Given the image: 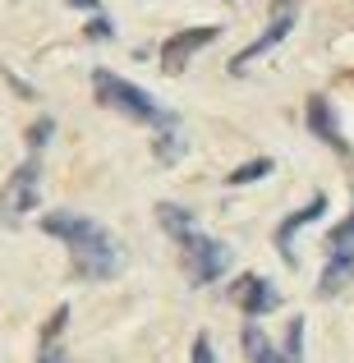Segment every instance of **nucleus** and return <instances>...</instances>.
Segmentation results:
<instances>
[{
    "label": "nucleus",
    "mask_w": 354,
    "mask_h": 363,
    "mask_svg": "<svg viewBox=\"0 0 354 363\" xmlns=\"http://www.w3.org/2000/svg\"><path fill=\"white\" fill-rule=\"evenodd\" d=\"M42 230L55 235L74 257V272L83 281H111V276L124 267V253L120 244L111 240L106 225H97L92 216H79V212H51L42 216Z\"/></svg>",
    "instance_id": "1"
},
{
    "label": "nucleus",
    "mask_w": 354,
    "mask_h": 363,
    "mask_svg": "<svg viewBox=\"0 0 354 363\" xmlns=\"http://www.w3.org/2000/svg\"><path fill=\"white\" fill-rule=\"evenodd\" d=\"M157 221L166 225V235L179 244V253H184V272H189V281H194V285H212L216 276H226V267H231V248L198 230V221L184 212V207L161 203L157 207Z\"/></svg>",
    "instance_id": "2"
},
{
    "label": "nucleus",
    "mask_w": 354,
    "mask_h": 363,
    "mask_svg": "<svg viewBox=\"0 0 354 363\" xmlns=\"http://www.w3.org/2000/svg\"><path fill=\"white\" fill-rule=\"evenodd\" d=\"M92 92H97L101 106L120 111V116H129V120H138V124H152V129H161V133L175 129V116H170L152 92L133 88L129 79H120V74H111V69H92Z\"/></svg>",
    "instance_id": "3"
},
{
    "label": "nucleus",
    "mask_w": 354,
    "mask_h": 363,
    "mask_svg": "<svg viewBox=\"0 0 354 363\" xmlns=\"http://www.w3.org/2000/svg\"><path fill=\"white\" fill-rule=\"evenodd\" d=\"M37 203H42V161L28 157L23 166L5 179V189H0V221H9V225L23 221Z\"/></svg>",
    "instance_id": "4"
},
{
    "label": "nucleus",
    "mask_w": 354,
    "mask_h": 363,
    "mask_svg": "<svg viewBox=\"0 0 354 363\" xmlns=\"http://www.w3.org/2000/svg\"><path fill=\"white\" fill-rule=\"evenodd\" d=\"M216 37H221V28H216V23H207V28H184V33L166 37V46H161V69H166V74H184L189 60H194L203 46H212Z\"/></svg>",
    "instance_id": "5"
},
{
    "label": "nucleus",
    "mask_w": 354,
    "mask_h": 363,
    "mask_svg": "<svg viewBox=\"0 0 354 363\" xmlns=\"http://www.w3.org/2000/svg\"><path fill=\"white\" fill-rule=\"evenodd\" d=\"M231 299L248 313V318H267V313L281 308V290H276L267 276H239L231 285Z\"/></svg>",
    "instance_id": "6"
},
{
    "label": "nucleus",
    "mask_w": 354,
    "mask_h": 363,
    "mask_svg": "<svg viewBox=\"0 0 354 363\" xmlns=\"http://www.w3.org/2000/svg\"><path fill=\"white\" fill-rule=\"evenodd\" d=\"M290 28H294V14H272V23H267V33L258 37V42H248L244 51H239L235 60H231V74H244L248 65L258 60V55H267V51H272V46H281L285 37H290Z\"/></svg>",
    "instance_id": "7"
},
{
    "label": "nucleus",
    "mask_w": 354,
    "mask_h": 363,
    "mask_svg": "<svg viewBox=\"0 0 354 363\" xmlns=\"http://www.w3.org/2000/svg\"><path fill=\"white\" fill-rule=\"evenodd\" d=\"M322 212H327V198L318 194V198H309V203H304L299 212H290V216H285L281 225H276V248H281V257H285L290 267H294V230H304V225H313V221H318Z\"/></svg>",
    "instance_id": "8"
},
{
    "label": "nucleus",
    "mask_w": 354,
    "mask_h": 363,
    "mask_svg": "<svg viewBox=\"0 0 354 363\" xmlns=\"http://www.w3.org/2000/svg\"><path fill=\"white\" fill-rule=\"evenodd\" d=\"M239 345H244V359H248V363H294L285 350H276L272 340H267V331L253 327V322L239 331Z\"/></svg>",
    "instance_id": "9"
},
{
    "label": "nucleus",
    "mask_w": 354,
    "mask_h": 363,
    "mask_svg": "<svg viewBox=\"0 0 354 363\" xmlns=\"http://www.w3.org/2000/svg\"><path fill=\"white\" fill-rule=\"evenodd\" d=\"M309 124H313V133H318L322 143H331L336 152H350V143L341 138L336 120H331V101H327V97H313V101H309Z\"/></svg>",
    "instance_id": "10"
},
{
    "label": "nucleus",
    "mask_w": 354,
    "mask_h": 363,
    "mask_svg": "<svg viewBox=\"0 0 354 363\" xmlns=\"http://www.w3.org/2000/svg\"><path fill=\"white\" fill-rule=\"evenodd\" d=\"M327 262H345V267H354V212L327 235Z\"/></svg>",
    "instance_id": "11"
},
{
    "label": "nucleus",
    "mask_w": 354,
    "mask_h": 363,
    "mask_svg": "<svg viewBox=\"0 0 354 363\" xmlns=\"http://www.w3.org/2000/svg\"><path fill=\"white\" fill-rule=\"evenodd\" d=\"M262 175H272V157H258V161H248V166L231 170L226 184H253V179H262Z\"/></svg>",
    "instance_id": "12"
},
{
    "label": "nucleus",
    "mask_w": 354,
    "mask_h": 363,
    "mask_svg": "<svg viewBox=\"0 0 354 363\" xmlns=\"http://www.w3.org/2000/svg\"><path fill=\"white\" fill-rule=\"evenodd\" d=\"M194 363H216V354H212V340H207V331H198V336H194Z\"/></svg>",
    "instance_id": "13"
},
{
    "label": "nucleus",
    "mask_w": 354,
    "mask_h": 363,
    "mask_svg": "<svg viewBox=\"0 0 354 363\" xmlns=\"http://www.w3.org/2000/svg\"><path fill=\"white\" fill-rule=\"evenodd\" d=\"M51 129H55L51 120H37L33 129H28V143H33V152H37V147H46V138H51Z\"/></svg>",
    "instance_id": "14"
},
{
    "label": "nucleus",
    "mask_w": 354,
    "mask_h": 363,
    "mask_svg": "<svg viewBox=\"0 0 354 363\" xmlns=\"http://www.w3.org/2000/svg\"><path fill=\"white\" fill-rule=\"evenodd\" d=\"M88 37H97V42H106V37H111V23H106V18H92V23H88Z\"/></svg>",
    "instance_id": "15"
},
{
    "label": "nucleus",
    "mask_w": 354,
    "mask_h": 363,
    "mask_svg": "<svg viewBox=\"0 0 354 363\" xmlns=\"http://www.w3.org/2000/svg\"><path fill=\"white\" fill-rule=\"evenodd\" d=\"M70 5H83V9H97V0H70ZM101 14V9H97Z\"/></svg>",
    "instance_id": "16"
}]
</instances>
